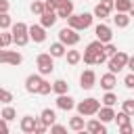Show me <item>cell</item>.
<instances>
[{
  "label": "cell",
  "mask_w": 134,
  "mask_h": 134,
  "mask_svg": "<svg viewBox=\"0 0 134 134\" xmlns=\"http://www.w3.org/2000/svg\"><path fill=\"white\" fill-rule=\"evenodd\" d=\"M10 31H13V42H15L17 46H25V44L31 40V38H29V25H25L23 21L13 23Z\"/></svg>",
  "instance_id": "1"
},
{
  "label": "cell",
  "mask_w": 134,
  "mask_h": 134,
  "mask_svg": "<svg viewBox=\"0 0 134 134\" xmlns=\"http://www.w3.org/2000/svg\"><path fill=\"white\" fill-rule=\"evenodd\" d=\"M92 19H94V15H90V13L69 15V17H67V25L73 27V29H77V31H84V29H88V27L92 25Z\"/></svg>",
  "instance_id": "2"
},
{
  "label": "cell",
  "mask_w": 134,
  "mask_h": 134,
  "mask_svg": "<svg viewBox=\"0 0 134 134\" xmlns=\"http://www.w3.org/2000/svg\"><path fill=\"white\" fill-rule=\"evenodd\" d=\"M75 109H77V113L80 115H84V117H90V115H96L98 113V109H100V100L98 98H84V100H80L77 105H75Z\"/></svg>",
  "instance_id": "3"
},
{
  "label": "cell",
  "mask_w": 134,
  "mask_h": 134,
  "mask_svg": "<svg viewBox=\"0 0 134 134\" xmlns=\"http://www.w3.org/2000/svg\"><path fill=\"white\" fill-rule=\"evenodd\" d=\"M36 65H38V73L48 75V73L54 71V57H52L50 52H42V54H38Z\"/></svg>",
  "instance_id": "4"
},
{
  "label": "cell",
  "mask_w": 134,
  "mask_h": 134,
  "mask_svg": "<svg viewBox=\"0 0 134 134\" xmlns=\"http://www.w3.org/2000/svg\"><path fill=\"white\" fill-rule=\"evenodd\" d=\"M128 59H130V57H128L126 52L117 50L113 57H109V63H107V65H109V71H113V73H119V71H121L126 65H128Z\"/></svg>",
  "instance_id": "5"
},
{
  "label": "cell",
  "mask_w": 134,
  "mask_h": 134,
  "mask_svg": "<svg viewBox=\"0 0 134 134\" xmlns=\"http://www.w3.org/2000/svg\"><path fill=\"white\" fill-rule=\"evenodd\" d=\"M59 40L65 44V46H75L77 42H80V34H77V29H73V27H63V29H59Z\"/></svg>",
  "instance_id": "6"
},
{
  "label": "cell",
  "mask_w": 134,
  "mask_h": 134,
  "mask_svg": "<svg viewBox=\"0 0 134 134\" xmlns=\"http://www.w3.org/2000/svg\"><path fill=\"white\" fill-rule=\"evenodd\" d=\"M0 63H6V65H21V63H23V54L17 52V50L0 48Z\"/></svg>",
  "instance_id": "7"
},
{
  "label": "cell",
  "mask_w": 134,
  "mask_h": 134,
  "mask_svg": "<svg viewBox=\"0 0 134 134\" xmlns=\"http://www.w3.org/2000/svg\"><path fill=\"white\" fill-rule=\"evenodd\" d=\"M42 82H44L42 73H31V75H27V77H25V90H27V92H31V94H38V92H40Z\"/></svg>",
  "instance_id": "8"
},
{
  "label": "cell",
  "mask_w": 134,
  "mask_h": 134,
  "mask_svg": "<svg viewBox=\"0 0 134 134\" xmlns=\"http://www.w3.org/2000/svg\"><path fill=\"white\" fill-rule=\"evenodd\" d=\"M94 84H96V73H94L92 69H84L82 75H80V86H82V90H90V88H94Z\"/></svg>",
  "instance_id": "9"
},
{
  "label": "cell",
  "mask_w": 134,
  "mask_h": 134,
  "mask_svg": "<svg viewBox=\"0 0 134 134\" xmlns=\"http://www.w3.org/2000/svg\"><path fill=\"white\" fill-rule=\"evenodd\" d=\"M94 34H96V40H100L103 44L111 42V38H113V31H111V27H109V25H105V23H98V25L94 27Z\"/></svg>",
  "instance_id": "10"
},
{
  "label": "cell",
  "mask_w": 134,
  "mask_h": 134,
  "mask_svg": "<svg viewBox=\"0 0 134 134\" xmlns=\"http://www.w3.org/2000/svg\"><path fill=\"white\" fill-rule=\"evenodd\" d=\"M29 38L36 44H42L46 40V27L44 25H29Z\"/></svg>",
  "instance_id": "11"
},
{
  "label": "cell",
  "mask_w": 134,
  "mask_h": 134,
  "mask_svg": "<svg viewBox=\"0 0 134 134\" xmlns=\"http://www.w3.org/2000/svg\"><path fill=\"white\" fill-rule=\"evenodd\" d=\"M57 107L63 109V111H71V109L75 107V100H73V96H69V94L65 92V94H59V96H57Z\"/></svg>",
  "instance_id": "12"
},
{
  "label": "cell",
  "mask_w": 134,
  "mask_h": 134,
  "mask_svg": "<svg viewBox=\"0 0 134 134\" xmlns=\"http://www.w3.org/2000/svg\"><path fill=\"white\" fill-rule=\"evenodd\" d=\"M86 130H88L90 134H107V126H105V121H100V119H90V121H86Z\"/></svg>",
  "instance_id": "13"
},
{
  "label": "cell",
  "mask_w": 134,
  "mask_h": 134,
  "mask_svg": "<svg viewBox=\"0 0 134 134\" xmlns=\"http://www.w3.org/2000/svg\"><path fill=\"white\" fill-rule=\"evenodd\" d=\"M57 19H59L57 10H44V13L40 15V25H44V27L48 29V27H52V25L57 23Z\"/></svg>",
  "instance_id": "14"
},
{
  "label": "cell",
  "mask_w": 134,
  "mask_h": 134,
  "mask_svg": "<svg viewBox=\"0 0 134 134\" xmlns=\"http://www.w3.org/2000/svg\"><path fill=\"white\" fill-rule=\"evenodd\" d=\"M57 15H59V19H67L69 15H73V2L71 0H63L59 4V8H57Z\"/></svg>",
  "instance_id": "15"
},
{
  "label": "cell",
  "mask_w": 134,
  "mask_h": 134,
  "mask_svg": "<svg viewBox=\"0 0 134 134\" xmlns=\"http://www.w3.org/2000/svg\"><path fill=\"white\" fill-rule=\"evenodd\" d=\"M98 119L100 121H105V124H109V121H113L115 119V111H113V107H109V105H103L100 109H98Z\"/></svg>",
  "instance_id": "16"
},
{
  "label": "cell",
  "mask_w": 134,
  "mask_h": 134,
  "mask_svg": "<svg viewBox=\"0 0 134 134\" xmlns=\"http://www.w3.org/2000/svg\"><path fill=\"white\" fill-rule=\"evenodd\" d=\"M36 119H38V117H31V115H23V117H21V124H19V128H21L25 134H34V128H36Z\"/></svg>",
  "instance_id": "17"
},
{
  "label": "cell",
  "mask_w": 134,
  "mask_h": 134,
  "mask_svg": "<svg viewBox=\"0 0 134 134\" xmlns=\"http://www.w3.org/2000/svg\"><path fill=\"white\" fill-rule=\"evenodd\" d=\"M115 84H117V77H115V73H113V71H109V73L100 75V86H103L105 90H113V88H115Z\"/></svg>",
  "instance_id": "18"
},
{
  "label": "cell",
  "mask_w": 134,
  "mask_h": 134,
  "mask_svg": "<svg viewBox=\"0 0 134 134\" xmlns=\"http://www.w3.org/2000/svg\"><path fill=\"white\" fill-rule=\"evenodd\" d=\"M48 52L54 57V59H61V57H65V52H67V46L59 40V42H54V44H50V48H48Z\"/></svg>",
  "instance_id": "19"
},
{
  "label": "cell",
  "mask_w": 134,
  "mask_h": 134,
  "mask_svg": "<svg viewBox=\"0 0 134 134\" xmlns=\"http://www.w3.org/2000/svg\"><path fill=\"white\" fill-rule=\"evenodd\" d=\"M40 119L50 128L54 121H57V113H54V109H50V107H46V109H42V113H40Z\"/></svg>",
  "instance_id": "20"
},
{
  "label": "cell",
  "mask_w": 134,
  "mask_h": 134,
  "mask_svg": "<svg viewBox=\"0 0 134 134\" xmlns=\"http://www.w3.org/2000/svg\"><path fill=\"white\" fill-rule=\"evenodd\" d=\"M69 128L73 130V132H84V128H86V121H84V115H73L71 119H69Z\"/></svg>",
  "instance_id": "21"
},
{
  "label": "cell",
  "mask_w": 134,
  "mask_h": 134,
  "mask_svg": "<svg viewBox=\"0 0 134 134\" xmlns=\"http://www.w3.org/2000/svg\"><path fill=\"white\" fill-rule=\"evenodd\" d=\"M113 23H115L117 27H121V29H124V27H128V25H130V15H128V13H117V15L113 17Z\"/></svg>",
  "instance_id": "22"
},
{
  "label": "cell",
  "mask_w": 134,
  "mask_h": 134,
  "mask_svg": "<svg viewBox=\"0 0 134 134\" xmlns=\"http://www.w3.org/2000/svg\"><path fill=\"white\" fill-rule=\"evenodd\" d=\"M52 92L65 94V92H69V84H67L65 80H54V82H52Z\"/></svg>",
  "instance_id": "23"
},
{
  "label": "cell",
  "mask_w": 134,
  "mask_h": 134,
  "mask_svg": "<svg viewBox=\"0 0 134 134\" xmlns=\"http://www.w3.org/2000/svg\"><path fill=\"white\" fill-rule=\"evenodd\" d=\"M65 59H67L69 65H77V63L82 61V52H80V50H67V52H65Z\"/></svg>",
  "instance_id": "24"
},
{
  "label": "cell",
  "mask_w": 134,
  "mask_h": 134,
  "mask_svg": "<svg viewBox=\"0 0 134 134\" xmlns=\"http://www.w3.org/2000/svg\"><path fill=\"white\" fill-rule=\"evenodd\" d=\"M0 117H4L6 121H13V119L17 117V111H15V109H13L10 105H6V107H4L2 111H0Z\"/></svg>",
  "instance_id": "25"
},
{
  "label": "cell",
  "mask_w": 134,
  "mask_h": 134,
  "mask_svg": "<svg viewBox=\"0 0 134 134\" xmlns=\"http://www.w3.org/2000/svg\"><path fill=\"white\" fill-rule=\"evenodd\" d=\"M13 27V17L8 13H0V29H10Z\"/></svg>",
  "instance_id": "26"
},
{
  "label": "cell",
  "mask_w": 134,
  "mask_h": 134,
  "mask_svg": "<svg viewBox=\"0 0 134 134\" xmlns=\"http://www.w3.org/2000/svg\"><path fill=\"white\" fill-rule=\"evenodd\" d=\"M92 15H94L96 19H100V21H103V19H107V17H109V10H107V8L98 2V4L94 6V13H92Z\"/></svg>",
  "instance_id": "27"
},
{
  "label": "cell",
  "mask_w": 134,
  "mask_h": 134,
  "mask_svg": "<svg viewBox=\"0 0 134 134\" xmlns=\"http://www.w3.org/2000/svg\"><path fill=\"white\" fill-rule=\"evenodd\" d=\"M132 6V0H115V10L117 13H128Z\"/></svg>",
  "instance_id": "28"
},
{
  "label": "cell",
  "mask_w": 134,
  "mask_h": 134,
  "mask_svg": "<svg viewBox=\"0 0 134 134\" xmlns=\"http://www.w3.org/2000/svg\"><path fill=\"white\" fill-rule=\"evenodd\" d=\"M100 100H103V105H109V107H113V105L117 103V94H115V92H111V90H107V94H105Z\"/></svg>",
  "instance_id": "29"
},
{
  "label": "cell",
  "mask_w": 134,
  "mask_h": 134,
  "mask_svg": "<svg viewBox=\"0 0 134 134\" xmlns=\"http://www.w3.org/2000/svg\"><path fill=\"white\" fill-rule=\"evenodd\" d=\"M121 109H124L130 117H134V98H126V100H121Z\"/></svg>",
  "instance_id": "30"
},
{
  "label": "cell",
  "mask_w": 134,
  "mask_h": 134,
  "mask_svg": "<svg viewBox=\"0 0 134 134\" xmlns=\"http://www.w3.org/2000/svg\"><path fill=\"white\" fill-rule=\"evenodd\" d=\"M103 48H105V44H103L100 40H94V42H90V44L86 46V50H88V52H94V54H96V52H100Z\"/></svg>",
  "instance_id": "31"
},
{
  "label": "cell",
  "mask_w": 134,
  "mask_h": 134,
  "mask_svg": "<svg viewBox=\"0 0 134 134\" xmlns=\"http://www.w3.org/2000/svg\"><path fill=\"white\" fill-rule=\"evenodd\" d=\"M44 10H46V8H44V2H42V0H34V2H31V13H34V15L40 17Z\"/></svg>",
  "instance_id": "32"
},
{
  "label": "cell",
  "mask_w": 134,
  "mask_h": 134,
  "mask_svg": "<svg viewBox=\"0 0 134 134\" xmlns=\"http://www.w3.org/2000/svg\"><path fill=\"white\" fill-rule=\"evenodd\" d=\"M0 40H2V46L6 48V46H10L13 44V31H6V29H2V34H0Z\"/></svg>",
  "instance_id": "33"
},
{
  "label": "cell",
  "mask_w": 134,
  "mask_h": 134,
  "mask_svg": "<svg viewBox=\"0 0 134 134\" xmlns=\"http://www.w3.org/2000/svg\"><path fill=\"white\" fill-rule=\"evenodd\" d=\"M115 121H117V126H124V124H130V115L121 109L119 113H115Z\"/></svg>",
  "instance_id": "34"
},
{
  "label": "cell",
  "mask_w": 134,
  "mask_h": 134,
  "mask_svg": "<svg viewBox=\"0 0 134 134\" xmlns=\"http://www.w3.org/2000/svg\"><path fill=\"white\" fill-rule=\"evenodd\" d=\"M82 59H84V63H86V65H96V54H94V52H88V50H84Z\"/></svg>",
  "instance_id": "35"
},
{
  "label": "cell",
  "mask_w": 134,
  "mask_h": 134,
  "mask_svg": "<svg viewBox=\"0 0 134 134\" xmlns=\"http://www.w3.org/2000/svg\"><path fill=\"white\" fill-rule=\"evenodd\" d=\"M10 100H13V92H10V90H4V88H0V103L8 105Z\"/></svg>",
  "instance_id": "36"
},
{
  "label": "cell",
  "mask_w": 134,
  "mask_h": 134,
  "mask_svg": "<svg viewBox=\"0 0 134 134\" xmlns=\"http://www.w3.org/2000/svg\"><path fill=\"white\" fill-rule=\"evenodd\" d=\"M46 130H48V126H46V124H44V121L38 117V119H36V128H34V134H44Z\"/></svg>",
  "instance_id": "37"
},
{
  "label": "cell",
  "mask_w": 134,
  "mask_h": 134,
  "mask_svg": "<svg viewBox=\"0 0 134 134\" xmlns=\"http://www.w3.org/2000/svg\"><path fill=\"white\" fill-rule=\"evenodd\" d=\"M61 2H63V0H44V8H46V10H57Z\"/></svg>",
  "instance_id": "38"
},
{
  "label": "cell",
  "mask_w": 134,
  "mask_h": 134,
  "mask_svg": "<svg viewBox=\"0 0 134 134\" xmlns=\"http://www.w3.org/2000/svg\"><path fill=\"white\" fill-rule=\"evenodd\" d=\"M50 92H52V84L44 80V82H42V86H40V92H38V94H50Z\"/></svg>",
  "instance_id": "39"
},
{
  "label": "cell",
  "mask_w": 134,
  "mask_h": 134,
  "mask_svg": "<svg viewBox=\"0 0 134 134\" xmlns=\"http://www.w3.org/2000/svg\"><path fill=\"white\" fill-rule=\"evenodd\" d=\"M124 84H126V88H130V90L134 88V71H130V73L124 77Z\"/></svg>",
  "instance_id": "40"
},
{
  "label": "cell",
  "mask_w": 134,
  "mask_h": 134,
  "mask_svg": "<svg viewBox=\"0 0 134 134\" xmlns=\"http://www.w3.org/2000/svg\"><path fill=\"white\" fill-rule=\"evenodd\" d=\"M50 132H54V134H63V132H67V128H65V126H61V124H57V121H54V124H52V126H50Z\"/></svg>",
  "instance_id": "41"
},
{
  "label": "cell",
  "mask_w": 134,
  "mask_h": 134,
  "mask_svg": "<svg viewBox=\"0 0 134 134\" xmlns=\"http://www.w3.org/2000/svg\"><path fill=\"white\" fill-rule=\"evenodd\" d=\"M115 52H117V48H115L111 42H107V44H105V54H107V57H113Z\"/></svg>",
  "instance_id": "42"
},
{
  "label": "cell",
  "mask_w": 134,
  "mask_h": 134,
  "mask_svg": "<svg viewBox=\"0 0 134 134\" xmlns=\"http://www.w3.org/2000/svg\"><path fill=\"white\" fill-rule=\"evenodd\" d=\"M119 132L121 134H132L134 132V126L132 124H124V126H119Z\"/></svg>",
  "instance_id": "43"
},
{
  "label": "cell",
  "mask_w": 134,
  "mask_h": 134,
  "mask_svg": "<svg viewBox=\"0 0 134 134\" xmlns=\"http://www.w3.org/2000/svg\"><path fill=\"white\" fill-rule=\"evenodd\" d=\"M107 61V54H105V48L100 50V52H96V65H103Z\"/></svg>",
  "instance_id": "44"
},
{
  "label": "cell",
  "mask_w": 134,
  "mask_h": 134,
  "mask_svg": "<svg viewBox=\"0 0 134 134\" xmlns=\"http://www.w3.org/2000/svg\"><path fill=\"white\" fill-rule=\"evenodd\" d=\"M100 4H103V6H105V8L109 10V13H111V10L115 8V0H100Z\"/></svg>",
  "instance_id": "45"
},
{
  "label": "cell",
  "mask_w": 134,
  "mask_h": 134,
  "mask_svg": "<svg viewBox=\"0 0 134 134\" xmlns=\"http://www.w3.org/2000/svg\"><path fill=\"white\" fill-rule=\"evenodd\" d=\"M0 134H8V121L4 117H0Z\"/></svg>",
  "instance_id": "46"
},
{
  "label": "cell",
  "mask_w": 134,
  "mask_h": 134,
  "mask_svg": "<svg viewBox=\"0 0 134 134\" xmlns=\"http://www.w3.org/2000/svg\"><path fill=\"white\" fill-rule=\"evenodd\" d=\"M8 8H10V2L8 0H0V13H8Z\"/></svg>",
  "instance_id": "47"
},
{
  "label": "cell",
  "mask_w": 134,
  "mask_h": 134,
  "mask_svg": "<svg viewBox=\"0 0 134 134\" xmlns=\"http://www.w3.org/2000/svg\"><path fill=\"white\" fill-rule=\"evenodd\" d=\"M126 67H128L130 71H134V57H130V59H128V65H126Z\"/></svg>",
  "instance_id": "48"
},
{
  "label": "cell",
  "mask_w": 134,
  "mask_h": 134,
  "mask_svg": "<svg viewBox=\"0 0 134 134\" xmlns=\"http://www.w3.org/2000/svg\"><path fill=\"white\" fill-rule=\"evenodd\" d=\"M128 15H130V17H134V2H132V6H130V10H128Z\"/></svg>",
  "instance_id": "49"
},
{
  "label": "cell",
  "mask_w": 134,
  "mask_h": 134,
  "mask_svg": "<svg viewBox=\"0 0 134 134\" xmlns=\"http://www.w3.org/2000/svg\"><path fill=\"white\" fill-rule=\"evenodd\" d=\"M0 48H4V46H2V40H0Z\"/></svg>",
  "instance_id": "50"
}]
</instances>
